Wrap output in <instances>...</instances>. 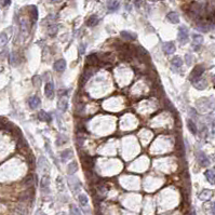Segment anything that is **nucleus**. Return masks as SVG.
Returning a JSON list of instances; mask_svg holds the SVG:
<instances>
[{
  "mask_svg": "<svg viewBox=\"0 0 215 215\" xmlns=\"http://www.w3.org/2000/svg\"><path fill=\"white\" fill-rule=\"evenodd\" d=\"M204 73V67H203L202 65H197L196 67L192 69L191 74H190V80L194 81L196 80V79H198V78L201 77V75Z\"/></svg>",
  "mask_w": 215,
  "mask_h": 215,
  "instance_id": "1",
  "label": "nucleus"
},
{
  "mask_svg": "<svg viewBox=\"0 0 215 215\" xmlns=\"http://www.w3.org/2000/svg\"><path fill=\"white\" fill-rule=\"evenodd\" d=\"M197 161H198V163L201 166H203V168H205V166H207L210 164V159L207 158V156L205 155L203 151H198Z\"/></svg>",
  "mask_w": 215,
  "mask_h": 215,
  "instance_id": "2",
  "label": "nucleus"
},
{
  "mask_svg": "<svg viewBox=\"0 0 215 215\" xmlns=\"http://www.w3.org/2000/svg\"><path fill=\"white\" fill-rule=\"evenodd\" d=\"M179 40L182 44H185L188 40V29L185 26H181L179 28Z\"/></svg>",
  "mask_w": 215,
  "mask_h": 215,
  "instance_id": "3",
  "label": "nucleus"
},
{
  "mask_svg": "<svg viewBox=\"0 0 215 215\" xmlns=\"http://www.w3.org/2000/svg\"><path fill=\"white\" fill-rule=\"evenodd\" d=\"M162 50H163V52L166 55H171L175 52L176 48H175V44H174L173 42L168 41V42H164V43L162 44Z\"/></svg>",
  "mask_w": 215,
  "mask_h": 215,
  "instance_id": "4",
  "label": "nucleus"
},
{
  "mask_svg": "<svg viewBox=\"0 0 215 215\" xmlns=\"http://www.w3.org/2000/svg\"><path fill=\"white\" fill-rule=\"evenodd\" d=\"M192 86L197 89V90H204V89L207 88V80H205V79L200 77V78H198V79H196V80L192 81Z\"/></svg>",
  "mask_w": 215,
  "mask_h": 215,
  "instance_id": "5",
  "label": "nucleus"
},
{
  "mask_svg": "<svg viewBox=\"0 0 215 215\" xmlns=\"http://www.w3.org/2000/svg\"><path fill=\"white\" fill-rule=\"evenodd\" d=\"M203 43V37L201 35L194 34L192 36V47L194 48V50L197 51L199 50V48L201 47V44Z\"/></svg>",
  "mask_w": 215,
  "mask_h": 215,
  "instance_id": "6",
  "label": "nucleus"
},
{
  "mask_svg": "<svg viewBox=\"0 0 215 215\" xmlns=\"http://www.w3.org/2000/svg\"><path fill=\"white\" fill-rule=\"evenodd\" d=\"M44 94L47 96L48 99H52L54 96V84L52 82H48L46 83V87H44Z\"/></svg>",
  "mask_w": 215,
  "mask_h": 215,
  "instance_id": "7",
  "label": "nucleus"
},
{
  "mask_svg": "<svg viewBox=\"0 0 215 215\" xmlns=\"http://www.w3.org/2000/svg\"><path fill=\"white\" fill-rule=\"evenodd\" d=\"M53 68H54L55 71H58V73H63L65 69H66V61L61 58V60L56 61L53 65Z\"/></svg>",
  "mask_w": 215,
  "mask_h": 215,
  "instance_id": "8",
  "label": "nucleus"
},
{
  "mask_svg": "<svg viewBox=\"0 0 215 215\" xmlns=\"http://www.w3.org/2000/svg\"><path fill=\"white\" fill-rule=\"evenodd\" d=\"M205 177H207V182L212 185H215V169H210L207 170L204 173Z\"/></svg>",
  "mask_w": 215,
  "mask_h": 215,
  "instance_id": "9",
  "label": "nucleus"
},
{
  "mask_svg": "<svg viewBox=\"0 0 215 215\" xmlns=\"http://www.w3.org/2000/svg\"><path fill=\"white\" fill-rule=\"evenodd\" d=\"M28 104H29V106H30L31 109H37L39 106H40V99L36 95L31 96L30 99L28 100Z\"/></svg>",
  "mask_w": 215,
  "mask_h": 215,
  "instance_id": "10",
  "label": "nucleus"
},
{
  "mask_svg": "<svg viewBox=\"0 0 215 215\" xmlns=\"http://www.w3.org/2000/svg\"><path fill=\"white\" fill-rule=\"evenodd\" d=\"M212 190H209V189H203L202 191L200 192L199 194V199L201 201H207V200H210L211 197H212Z\"/></svg>",
  "mask_w": 215,
  "mask_h": 215,
  "instance_id": "11",
  "label": "nucleus"
},
{
  "mask_svg": "<svg viewBox=\"0 0 215 215\" xmlns=\"http://www.w3.org/2000/svg\"><path fill=\"white\" fill-rule=\"evenodd\" d=\"M166 18H168V21L172 24L179 23V16L176 12H169L168 14H166Z\"/></svg>",
  "mask_w": 215,
  "mask_h": 215,
  "instance_id": "12",
  "label": "nucleus"
},
{
  "mask_svg": "<svg viewBox=\"0 0 215 215\" xmlns=\"http://www.w3.org/2000/svg\"><path fill=\"white\" fill-rule=\"evenodd\" d=\"M86 63L89 65V66H96V65L99 64V57H97V55H95V54H91L87 57Z\"/></svg>",
  "mask_w": 215,
  "mask_h": 215,
  "instance_id": "13",
  "label": "nucleus"
},
{
  "mask_svg": "<svg viewBox=\"0 0 215 215\" xmlns=\"http://www.w3.org/2000/svg\"><path fill=\"white\" fill-rule=\"evenodd\" d=\"M119 8H120V5L117 0H109L108 2H107V9H108L109 11H112V12H115V11H117Z\"/></svg>",
  "mask_w": 215,
  "mask_h": 215,
  "instance_id": "14",
  "label": "nucleus"
},
{
  "mask_svg": "<svg viewBox=\"0 0 215 215\" xmlns=\"http://www.w3.org/2000/svg\"><path fill=\"white\" fill-rule=\"evenodd\" d=\"M97 23H99V17H97V15H95V14L91 15L90 17L88 18V21H87V25H88L89 27H94L95 25H97Z\"/></svg>",
  "mask_w": 215,
  "mask_h": 215,
  "instance_id": "15",
  "label": "nucleus"
},
{
  "mask_svg": "<svg viewBox=\"0 0 215 215\" xmlns=\"http://www.w3.org/2000/svg\"><path fill=\"white\" fill-rule=\"evenodd\" d=\"M57 107H58V109H60L61 112H66V109H67L68 107L67 100L65 99V97L61 99L60 101H58V103H57Z\"/></svg>",
  "mask_w": 215,
  "mask_h": 215,
  "instance_id": "16",
  "label": "nucleus"
},
{
  "mask_svg": "<svg viewBox=\"0 0 215 215\" xmlns=\"http://www.w3.org/2000/svg\"><path fill=\"white\" fill-rule=\"evenodd\" d=\"M121 37L125 40H134L135 38H136V35L133 34V33H130V31H127V30H123L121 31Z\"/></svg>",
  "mask_w": 215,
  "mask_h": 215,
  "instance_id": "17",
  "label": "nucleus"
},
{
  "mask_svg": "<svg viewBox=\"0 0 215 215\" xmlns=\"http://www.w3.org/2000/svg\"><path fill=\"white\" fill-rule=\"evenodd\" d=\"M187 127H188V130H189L190 132L192 133L194 135L197 134L198 130H197V127H196V123H194L192 120H187Z\"/></svg>",
  "mask_w": 215,
  "mask_h": 215,
  "instance_id": "18",
  "label": "nucleus"
},
{
  "mask_svg": "<svg viewBox=\"0 0 215 215\" xmlns=\"http://www.w3.org/2000/svg\"><path fill=\"white\" fill-rule=\"evenodd\" d=\"M73 151L70 150V149H66V150H64L62 153V155H61V158H62V161L63 162H65L66 160H68V159L71 158V156H73Z\"/></svg>",
  "mask_w": 215,
  "mask_h": 215,
  "instance_id": "19",
  "label": "nucleus"
},
{
  "mask_svg": "<svg viewBox=\"0 0 215 215\" xmlns=\"http://www.w3.org/2000/svg\"><path fill=\"white\" fill-rule=\"evenodd\" d=\"M171 64H172V66H174V67L179 68V67H182V65H183V60H182L179 56H175L173 60L171 61Z\"/></svg>",
  "mask_w": 215,
  "mask_h": 215,
  "instance_id": "20",
  "label": "nucleus"
},
{
  "mask_svg": "<svg viewBox=\"0 0 215 215\" xmlns=\"http://www.w3.org/2000/svg\"><path fill=\"white\" fill-rule=\"evenodd\" d=\"M20 26H21V31H22V34H23L24 36H26V35H28V25H27V23H26L25 20H22L21 23H20Z\"/></svg>",
  "mask_w": 215,
  "mask_h": 215,
  "instance_id": "21",
  "label": "nucleus"
},
{
  "mask_svg": "<svg viewBox=\"0 0 215 215\" xmlns=\"http://www.w3.org/2000/svg\"><path fill=\"white\" fill-rule=\"evenodd\" d=\"M77 170H78V164H77V162H75V161H73L68 166V174H71L73 175L74 173H76L77 172Z\"/></svg>",
  "mask_w": 215,
  "mask_h": 215,
  "instance_id": "22",
  "label": "nucleus"
},
{
  "mask_svg": "<svg viewBox=\"0 0 215 215\" xmlns=\"http://www.w3.org/2000/svg\"><path fill=\"white\" fill-rule=\"evenodd\" d=\"M38 117H39V119L42 120V121H47V122L51 121V117H50L46 112H43V110H41V112H39Z\"/></svg>",
  "mask_w": 215,
  "mask_h": 215,
  "instance_id": "23",
  "label": "nucleus"
},
{
  "mask_svg": "<svg viewBox=\"0 0 215 215\" xmlns=\"http://www.w3.org/2000/svg\"><path fill=\"white\" fill-rule=\"evenodd\" d=\"M30 13H31V20H33V22H36L37 18H38V9H37V7H35V5H31L30 7Z\"/></svg>",
  "mask_w": 215,
  "mask_h": 215,
  "instance_id": "24",
  "label": "nucleus"
},
{
  "mask_svg": "<svg viewBox=\"0 0 215 215\" xmlns=\"http://www.w3.org/2000/svg\"><path fill=\"white\" fill-rule=\"evenodd\" d=\"M57 29H58V26H57L56 24H50L48 31H49V34L51 35V36H54L57 33Z\"/></svg>",
  "mask_w": 215,
  "mask_h": 215,
  "instance_id": "25",
  "label": "nucleus"
},
{
  "mask_svg": "<svg viewBox=\"0 0 215 215\" xmlns=\"http://www.w3.org/2000/svg\"><path fill=\"white\" fill-rule=\"evenodd\" d=\"M79 202H80V204L82 205V207H87L89 203L88 197H87L86 194H80V196H79Z\"/></svg>",
  "mask_w": 215,
  "mask_h": 215,
  "instance_id": "26",
  "label": "nucleus"
},
{
  "mask_svg": "<svg viewBox=\"0 0 215 215\" xmlns=\"http://www.w3.org/2000/svg\"><path fill=\"white\" fill-rule=\"evenodd\" d=\"M41 188H42V190H44V189H49V177L48 176H44L43 179H42V181H41Z\"/></svg>",
  "mask_w": 215,
  "mask_h": 215,
  "instance_id": "27",
  "label": "nucleus"
},
{
  "mask_svg": "<svg viewBox=\"0 0 215 215\" xmlns=\"http://www.w3.org/2000/svg\"><path fill=\"white\" fill-rule=\"evenodd\" d=\"M16 61H17V54L16 53H11L10 55V60H9V62H10L11 65H16Z\"/></svg>",
  "mask_w": 215,
  "mask_h": 215,
  "instance_id": "28",
  "label": "nucleus"
},
{
  "mask_svg": "<svg viewBox=\"0 0 215 215\" xmlns=\"http://www.w3.org/2000/svg\"><path fill=\"white\" fill-rule=\"evenodd\" d=\"M7 42H8V37H7V35L5 34L0 35V46H5Z\"/></svg>",
  "mask_w": 215,
  "mask_h": 215,
  "instance_id": "29",
  "label": "nucleus"
},
{
  "mask_svg": "<svg viewBox=\"0 0 215 215\" xmlns=\"http://www.w3.org/2000/svg\"><path fill=\"white\" fill-rule=\"evenodd\" d=\"M33 184H34V179H33V176H31V175H29V176L26 177V179H25V185H26V186L30 187Z\"/></svg>",
  "mask_w": 215,
  "mask_h": 215,
  "instance_id": "30",
  "label": "nucleus"
},
{
  "mask_svg": "<svg viewBox=\"0 0 215 215\" xmlns=\"http://www.w3.org/2000/svg\"><path fill=\"white\" fill-rule=\"evenodd\" d=\"M71 211H73V215H82L81 214V212H80V210H79L77 207H75V205H73Z\"/></svg>",
  "mask_w": 215,
  "mask_h": 215,
  "instance_id": "31",
  "label": "nucleus"
},
{
  "mask_svg": "<svg viewBox=\"0 0 215 215\" xmlns=\"http://www.w3.org/2000/svg\"><path fill=\"white\" fill-rule=\"evenodd\" d=\"M185 60H186L187 65H191V56H190V54H186Z\"/></svg>",
  "mask_w": 215,
  "mask_h": 215,
  "instance_id": "32",
  "label": "nucleus"
},
{
  "mask_svg": "<svg viewBox=\"0 0 215 215\" xmlns=\"http://www.w3.org/2000/svg\"><path fill=\"white\" fill-rule=\"evenodd\" d=\"M133 3L136 8H140L141 7V3H142V0H133Z\"/></svg>",
  "mask_w": 215,
  "mask_h": 215,
  "instance_id": "33",
  "label": "nucleus"
},
{
  "mask_svg": "<svg viewBox=\"0 0 215 215\" xmlns=\"http://www.w3.org/2000/svg\"><path fill=\"white\" fill-rule=\"evenodd\" d=\"M10 3H11V0H3L2 1L3 7H8V5H10Z\"/></svg>",
  "mask_w": 215,
  "mask_h": 215,
  "instance_id": "34",
  "label": "nucleus"
},
{
  "mask_svg": "<svg viewBox=\"0 0 215 215\" xmlns=\"http://www.w3.org/2000/svg\"><path fill=\"white\" fill-rule=\"evenodd\" d=\"M84 48H86V46H84V44H81L80 47H79V49H81V50H79V51H80V54H82L83 52H84Z\"/></svg>",
  "mask_w": 215,
  "mask_h": 215,
  "instance_id": "35",
  "label": "nucleus"
},
{
  "mask_svg": "<svg viewBox=\"0 0 215 215\" xmlns=\"http://www.w3.org/2000/svg\"><path fill=\"white\" fill-rule=\"evenodd\" d=\"M211 212H212V215H215V202L212 204V207H211Z\"/></svg>",
  "mask_w": 215,
  "mask_h": 215,
  "instance_id": "36",
  "label": "nucleus"
},
{
  "mask_svg": "<svg viewBox=\"0 0 215 215\" xmlns=\"http://www.w3.org/2000/svg\"><path fill=\"white\" fill-rule=\"evenodd\" d=\"M52 2H54V3H60L62 0H51Z\"/></svg>",
  "mask_w": 215,
  "mask_h": 215,
  "instance_id": "37",
  "label": "nucleus"
},
{
  "mask_svg": "<svg viewBox=\"0 0 215 215\" xmlns=\"http://www.w3.org/2000/svg\"><path fill=\"white\" fill-rule=\"evenodd\" d=\"M213 133H215V120H214V121H213Z\"/></svg>",
  "mask_w": 215,
  "mask_h": 215,
  "instance_id": "38",
  "label": "nucleus"
},
{
  "mask_svg": "<svg viewBox=\"0 0 215 215\" xmlns=\"http://www.w3.org/2000/svg\"><path fill=\"white\" fill-rule=\"evenodd\" d=\"M188 215H196V214H194V211H192V212H190Z\"/></svg>",
  "mask_w": 215,
  "mask_h": 215,
  "instance_id": "39",
  "label": "nucleus"
},
{
  "mask_svg": "<svg viewBox=\"0 0 215 215\" xmlns=\"http://www.w3.org/2000/svg\"><path fill=\"white\" fill-rule=\"evenodd\" d=\"M213 81H214V83H215V76L213 77Z\"/></svg>",
  "mask_w": 215,
  "mask_h": 215,
  "instance_id": "40",
  "label": "nucleus"
},
{
  "mask_svg": "<svg viewBox=\"0 0 215 215\" xmlns=\"http://www.w3.org/2000/svg\"><path fill=\"white\" fill-rule=\"evenodd\" d=\"M151 1H158V0H151Z\"/></svg>",
  "mask_w": 215,
  "mask_h": 215,
  "instance_id": "41",
  "label": "nucleus"
}]
</instances>
